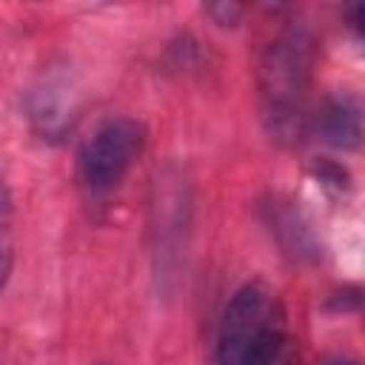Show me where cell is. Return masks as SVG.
<instances>
[{"label": "cell", "instance_id": "2", "mask_svg": "<svg viewBox=\"0 0 365 365\" xmlns=\"http://www.w3.org/2000/svg\"><path fill=\"white\" fill-rule=\"evenodd\" d=\"M214 365H299L288 308L271 285L254 279L234 291L220 319Z\"/></svg>", "mask_w": 365, "mask_h": 365}, {"label": "cell", "instance_id": "1", "mask_svg": "<svg viewBox=\"0 0 365 365\" xmlns=\"http://www.w3.org/2000/svg\"><path fill=\"white\" fill-rule=\"evenodd\" d=\"M314 60V37L302 26L282 29L259 57L257 88L262 123L282 145H299L311 134Z\"/></svg>", "mask_w": 365, "mask_h": 365}, {"label": "cell", "instance_id": "3", "mask_svg": "<svg viewBox=\"0 0 365 365\" xmlns=\"http://www.w3.org/2000/svg\"><path fill=\"white\" fill-rule=\"evenodd\" d=\"M145 125L134 117H111L94 128V134L83 143L77 160L80 188L91 200H103L114 194L128 171L145 151Z\"/></svg>", "mask_w": 365, "mask_h": 365}, {"label": "cell", "instance_id": "5", "mask_svg": "<svg viewBox=\"0 0 365 365\" xmlns=\"http://www.w3.org/2000/svg\"><path fill=\"white\" fill-rule=\"evenodd\" d=\"M265 214H268L271 234L279 240L285 254H291L294 259H317L319 257V242H317L308 220L294 208V202L271 200V205H265Z\"/></svg>", "mask_w": 365, "mask_h": 365}, {"label": "cell", "instance_id": "6", "mask_svg": "<svg viewBox=\"0 0 365 365\" xmlns=\"http://www.w3.org/2000/svg\"><path fill=\"white\" fill-rule=\"evenodd\" d=\"M11 262H14V200L6 180L0 177V291L9 282Z\"/></svg>", "mask_w": 365, "mask_h": 365}, {"label": "cell", "instance_id": "7", "mask_svg": "<svg viewBox=\"0 0 365 365\" xmlns=\"http://www.w3.org/2000/svg\"><path fill=\"white\" fill-rule=\"evenodd\" d=\"M205 14L214 17V23H220V26H234L242 14V6H237V3H211V6H205Z\"/></svg>", "mask_w": 365, "mask_h": 365}, {"label": "cell", "instance_id": "8", "mask_svg": "<svg viewBox=\"0 0 365 365\" xmlns=\"http://www.w3.org/2000/svg\"><path fill=\"white\" fill-rule=\"evenodd\" d=\"M325 365H359L356 359H351V356H331Z\"/></svg>", "mask_w": 365, "mask_h": 365}, {"label": "cell", "instance_id": "4", "mask_svg": "<svg viewBox=\"0 0 365 365\" xmlns=\"http://www.w3.org/2000/svg\"><path fill=\"white\" fill-rule=\"evenodd\" d=\"M311 131L322 137V143L351 151L362 140V108L354 94H334L319 103L311 120Z\"/></svg>", "mask_w": 365, "mask_h": 365}]
</instances>
